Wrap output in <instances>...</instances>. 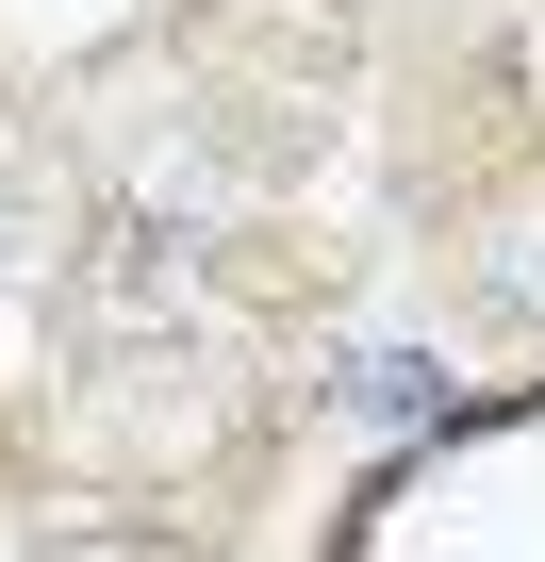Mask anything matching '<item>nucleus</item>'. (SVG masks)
Segmentation results:
<instances>
[{
	"mask_svg": "<svg viewBox=\"0 0 545 562\" xmlns=\"http://www.w3.org/2000/svg\"><path fill=\"white\" fill-rule=\"evenodd\" d=\"M34 248H50V199H34V166H0V281H18Z\"/></svg>",
	"mask_w": 545,
	"mask_h": 562,
	"instance_id": "obj_1",
	"label": "nucleus"
}]
</instances>
